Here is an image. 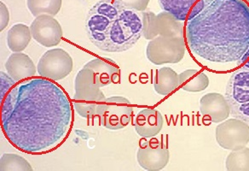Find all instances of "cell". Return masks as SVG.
I'll use <instances>...</instances> for the list:
<instances>
[{
    "label": "cell",
    "instance_id": "obj_1",
    "mask_svg": "<svg viewBox=\"0 0 249 171\" xmlns=\"http://www.w3.org/2000/svg\"><path fill=\"white\" fill-rule=\"evenodd\" d=\"M73 108L53 80L32 77L16 84L1 103V127L13 147L28 154L55 149L70 133Z\"/></svg>",
    "mask_w": 249,
    "mask_h": 171
},
{
    "label": "cell",
    "instance_id": "obj_2",
    "mask_svg": "<svg viewBox=\"0 0 249 171\" xmlns=\"http://www.w3.org/2000/svg\"><path fill=\"white\" fill-rule=\"evenodd\" d=\"M186 40L191 52L211 63L241 59L249 48V9L243 0H213L187 20Z\"/></svg>",
    "mask_w": 249,
    "mask_h": 171
},
{
    "label": "cell",
    "instance_id": "obj_3",
    "mask_svg": "<svg viewBox=\"0 0 249 171\" xmlns=\"http://www.w3.org/2000/svg\"><path fill=\"white\" fill-rule=\"evenodd\" d=\"M142 36L141 14L138 11L123 8L111 25L102 51L122 53L131 49Z\"/></svg>",
    "mask_w": 249,
    "mask_h": 171
},
{
    "label": "cell",
    "instance_id": "obj_4",
    "mask_svg": "<svg viewBox=\"0 0 249 171\" xmlns=\"http://www.w3.org/2000/svg\"><path fill=\"white\" fill-rule=\"evenodd\" d=\"M123 8L116 0H99L88 12L86 30L90 42L98 49L103 48L111 25Z\"/></svg>",
    "mask_w": 249,
    "mask_h": 171
},
{
    "label": "cell",
    "instance_id": "obj_5",
    "mask_svg": "<svg viewBox=\"0 0 249 171\" xmlns=\"http://www.w3.org/2000/svg\"><path fill=\"white\" fill-rule=\"evenodd\" d=\"M225 99L230 107V113L234 118L249 122V63L232 74L229 80Z\"/></svg>",
    "mask_w": 249,
    "mask_h": 171
},
{
    "label": "cell",
    "instance_id": "obj_6",
    "mask_svg": "<svg viewBox=\"0 0 249 171\" xmlns=\"http://www.w3.org/2000/svg\"><path fill=\"white\" fill-rule=\"evenodd\" d=\"M132 115L133 109L131 102L121 96L105 98L97 110L101 125L110 130L124 129L132 121Z\"/></svg>",
    "mask_w": 249,
    "mask_h": 171
},
{
    "label": "cell",
    "instance_id": "obj_7",
    "mask_svg": "<svg viewBox=\"0 0 249 171\" xmlns=\"http://www.w3.org/2000/svg\"><path fill=\"white\" fill-rule=\"evenodd\" d=\"M185 41L183 37L157 36L149 42L146 56L156 65L178 63L185 55Z\"/></svg>",
    "mask_w": 249,
    "mask_h": 171
},
{
    "label": "cell",
    "instance_id": "obj_8",
    "mask_svg": "<svg viewBox=\"0 0 249 171\" xmlns=\"http://www.w3.org/2000/svg\"><path fill=\"white\" fill-rule=\"evenodd\" d=\"M216 140L225 150L237 151L249 146V123L241 119H226L216 128Z\"/></svg>",
    "mask_w": 249,
    "mask_h": 171
},
{
    "label": "cell",
    "instance_id": "obj_9",
    "mask_svg": "<svg viewBox=\"0 0 249 171\" xmlns=\"http://www.w3.org/2000/svg\"><path fill=\"white\" fill-rule=\"evenodd\" d=\"M72 57L61 48L49 50L38 61L37 71L43 78L56 81L68 76L73 70Z\"/></svg>",
    "mask_w": 249,
    "mask_h": 171
},
{
    "label": "cell",
    "instance_id": "obj_10",
    "mask_svg": "<svg viewBox=\"0 0 249 171\" xmlns=\"http://www.w3.org/2000/svg\"><path fill=\"white\" fill-rule=\"evenodd\" d=\"M32 37L45 47L59 45L62 38V28L54 17L41 15L35 18L30 26Z\"/></svg>",
    "mask_w": 249,
    "mask_h": 171
},
{
    "label": "cell",
    "instance_id": "obj_11",
    "mask_svg": "<svg viewBox=\"0 0 249 171\" xmlns=\"http://www.w3.org/2000/svg\"><path fill=\"white\" fill-rule=\"evenodd\" d=\"M100 88L93 71L83 67L75 77L73 99L87 104H100L106 98Z\"/></svg>",
    "mask_w": 249,
    "mask_h": 171
},
{
    "label": "cell",
    "instance_id": "obj_12",
    "mask_svg": "<svg viewBox=\"0 0 249 171\" xmlns=\"http://www.w3.org/2000/svg\"><path fill=\"white\" fill-rule=\"evenodd\" d=\"M169 158L168 148L158 141L142 144L137 154L139 165L149 171L162 170L168 164Z\"/></svg>",
    "mask_w": 249,
    "mask_h": 171
},
{
    "label": "cell",
    "instance_id": "obj_13",
    "mask_svg": "<svg viewBox=\"0 0 249 171\" xmlns=\"http://www.w3.org/2000/svg\"><path fill=\"white\" fill-rule=\"evenodd\" d=\"M200 112L201 115L214 123H220L231 115L225 96L218 93L207 94L201 98Z\"/></svg>",
    "mask_w": 249,
    "mask_h": 171
},
{
    "label": "cell",
    "instance_id": "obj_14",
    "mask_svg": "<svg viewBox=\"0 0 249 171\" xmlns=\"http://www.w3.org/2000/svg\"><path fill=\"white\" fill-rule=\"evenodd\" d=\"M161 113L155 109L146 108L139 112L134 119L137 133L143 138H152L161 131L163 127Z\"/></svg>",
    "mask_w": 249,
    "mask_h": 171
},
{
    "label": "cell",
    "instance_id": "obj_15",
    "mask_svg": "<svg viewBox=\"0 0 249 171\" xmlns=\"http://www.w3.org/2000/svg\"><path fill=\"white\" fill-rule=\"evenodd\" d=\"M84 67L93 71L100 88L118 83L120 80V68L111 58H94Z\"/></svg>",
    "mask_w": 249,
    "mask_h": 171
},
{
    "label": "cell",
    "instance_id": "obj_16",
    "mask_svg": "<svg viewBox=\"0 0 249 171\" xmlns=\"http://www.w3.org/2000/svg\"><path fill=\"white\" fill-rule=\"evenodd\" d=\"M5 69L17 82L35 76L37 70L33 60L22 53L11 54L5 63Z\"/></svg>",
    "mask_w": 249,
    "mask_h": 171
},
{
    "label": "cell",
    "instance_id": "obj_17",
    "mask_svg": "<svg viewBox=\"0 0 249 171\" xmlns=\"http://www.w3.org/2000/svg\"><path fill=\"white\" fill-rule=\"evenodd\" d=\"M179 87L183 91L199 93L204 91L209 86V78L197 70H187L178 75Z\"/></svg>",
    "mask_w": 249,
    "mask_h": 171
},
{
    "label": "cell",
    "instance_id": "obj_18",
    "mask_svg": "<svg viewBox=\"0 0 249 171\" xmlns=\"http://www.w3.org/2000/svg\"><path fill=\"white\" fill-rule=\"evenodd\" d=\"M178 87V75L170 67H163L156 72L154 78V88L158 95L166 96Z\"/></svg>",
    "mask_w": 249,
    "mask_h": 171
},
{
    "label": "cell",
    "instance_id": "obj_19",
    "mask_svg": "<svg viewBox=\"0 0 249 171\" xmlns=\"http://www.w3.org/2000/svg\"><path fill=\"white\" fill-rule=\"evenodd\" d=\"M30 28L27 25L18 23L11 28L7 34V45L13 53H21L31 41Z\"/></svg>",
    "mask_w": 249,
    "mask_h": 171
},
{
    "label": "cell",
    "instance_id": "obj_20",
    "mask_svg": "<svg viewBox=\"0 0 249 171\" xmlns=\"http://www.w3.org/2000/svg\"><path fill=\"white\" fill-rule=\"evenodd\" d=\"M156 28L158 36L183 37V21L177 20L169 12L163 11L156 16Z\"/></svg>",
    "mask_w": 249,
    "mask_h": 171
},
{
    "label": "cell",
    "instance_id": "obj_21",
    "mask_svg": "<svg viewBox=\"0 0 249 171\" xmlns=\"http://www.w3.org/2000/svg\"><path fill=\"white\" fill-rule=\"evenodd\" d=\"M163 11L170 14L178 21H186L191 10L201 0H158Z\"/></svg>",
    "mask_w": 249,
    "mask_h": 171
},
{
    "label": "cell",
    "instance_id": "obj_22",
    "mask_svg": "<svg viewBox=\"0 0 249 171\" xmlns=\"http://www.w3.org/2000/svg\"><path fill=\"white\" fill-rule=\"evenodd\" d=\"M62 0H27L28 10L37 18L41 15L55 17L62 7Z\"/></svg>",
    "mask_w": 249,
    "mask_h": 171
},
{
    "label": "cell",
    "instance_id": "obj_23",
    "mask_svg": "<svg viewBox=\"0 0 249 171\" xmlns=\"http://www.w3.org/2000/svg\"><path fill=\"white\" fill-rule=\"evenodd\" d=\"M225 167L228 171H249V147L241 150L232 151L226 158Z\"/></svg>",
    "mask_w": 249,
    "mask_h": 171
},
{
    "label": "cell",
    "instance_id": "obj_24",
    "mask_svg": "<svg viewBox=\"0 0 249 171\" xmlns=\"http://www.w3.org/2000/svg\"><path fill=\"white\" fill-rule=\"evenodd\" d=\"M0 171H33L31 164L18 154L4 153L0 159Z\"/></svg>",
    "mask_w": 249,
    "mask_h": 171
},
{
    "label": "cell",
    "instance_id": "obj_25",
    "mask_svg": "<svg viewBox=\"0 0 249 171\" xmlns=\"http://www.w3.org/2000/svg\"><path fill=\"white\" fill-rule=\"evenodd\" d=\"M142 36L151 40L158 36V32L156 28V15L153 12L142 11Z\"/></svg>",
    "mask_w": 249,
    "mask_h": 171
},
{
    "label": "cell",
    "instance_id": "obj_26",
    "mask_svg": "<svg viewBox=\"0 0 249 171\" xmlns=\"http://www.w3.org/2000/svg\"><path fill=\"white\" fill-rule=\"evenodd\" d=\"M100 104H87L82 102L74 101L73 107L80 116L88 118L97 116V110Z\"/></svg>",
    "mask_w": 249,
    "mask_h": 171
},
{
    "label": "cell",
    "instance_id": "obj_27",
    "mask_svg": "<svg viewBox=\"0 0 249 171\" xmlns=\"http://www.w3.org/2000/svg\"><path fill=\"white\" fill-rule=\"evenodd\" d=\"M0 81H1L0 100L2 103L4 98L6 97L8 93L11 91L15 85L17 84V81L9 74L5 73L4 71H1V73H0Z\"/></svg>",
    "mask_w": 249,
    "mask_h": 171
},
{
    "label": "cell",
    "instance_id": "obj_28",
    "mask_svg": "<svg viewBox=\"0 0 249 171\" xmlns=\"http://www.w3.org/2000/svg\"><path fill=\"white\" fill-rule=\"evenodd\" d=\"M116 1L122 7L133 10L138 12L145 11L149 3V0H116Z\"/></svg>",
    "mask_w": 249,
    "mask_h": 171
},
{
    "label": "cell",
    "instance_id": "obj_29",
    "mask_svg": "<svg viewBox=\"0 0 249 171\" xmlns=\"http://www.w3.org/2000/svg\"><path fill=\"white\" fill-rule=\"evenodd\" d=\"M0 12H1V21H0V30H4L7 27L10 21V12L7 6L4 3H0Z\"/></svg>",
    "mask_w": 249,
    "mask_h": 171
},
{
    "label": "cell",
    "instance_id": "obj_30",
    "mask_svg": "<svg viewBox=\"0 0 249 171\" xmlns=\"http://www.w3.org/2000/svg\"><path fill=\"white\" fill-rule=\"evenodd\" d=\"M213 1V0H201V1H199L197 4H196V6L191 10L190 14H189L188 18H187V20H191L192 18H195L196 15L199 14L201 11H203L205 8L208 6V4H211Z\"/></svg>",
    "mask_w": 249,
    "mask_h": 171
},
{
    "label": "cell",
    "instance_id": "obj_31",
    "mask_svg": "<svg viewBox=\"0 0 249 171\" xmlns=\"http://www.w3.org/2000/svg\"><path fill=\"white\" fill-rule=\"evenodd\" d=\"M248 2H249V0H248Z\"/></svg>",
    "mask_w": 249,
    "mask_h": 171
}]
</instances>
